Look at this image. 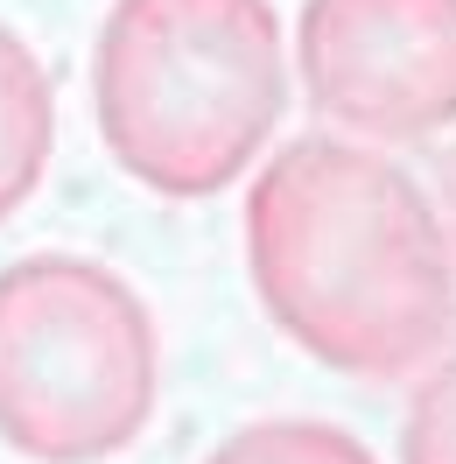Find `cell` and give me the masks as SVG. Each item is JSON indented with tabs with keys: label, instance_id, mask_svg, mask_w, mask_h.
<instances>
[{
	"label": "cell",
	"instance_id": "obj_2",
	"mask_svg": "<svg viewBox=\"0 0 456 464\" xmlns=\"http://www.w3.org/2000/svg\"><path fill=\"white\" fill-rule=\"evenodd\" d=\"M288 113L274 0H113L91 43V120L127 183L169 204L232 190Z\"/></svg>",
	"mask_w": 456,
	"mask_h": 464
},
{
	"label": "cell",
	"instance_id": "obj_3",
	"mask_svg": "<svg viewBox=\"0 0 456 464\" xmlns=\"http://www.w3.org/2000/svg\"><path fill=\"white\" fill-rule=\"evenodd\" d=\"M162 338L141 289L85 254L0 267V443L29 464H113L155 422Z\"/></svg>",
	"mask_w": 456,
	"mask_h": 464
},
{
	"label": "cell",
	"instance_id": "obj_7",
	"mask_svg": "<svg viewBox=\"0 0 456 464\" xmlns=\"http://www.w3.org/2000/svg\"><path fill=\"white\" fill-rule=\"evenodd\" d=\"M400 464H456V345L422 366L400 415Z\"/></svg>",
	"mask_w": 456,
	"mask_h": 464
},
{
	"label": "cell",
	"instance_id": "obj_1",
	"mask_svg": "<svg viewBox=\"0 0 456 464\" xmlns=\"http://www.w3.org/2000/svg\"><path fill=\"white\" fill-rule=\"evenodd\" d=\"M246 275L267 324L344 380H407L456 331V239L394 155L302 134L246 190Z\"/></svg>",
	"mask_w": 456,
	"mask_h": 464
},
{
	"label": "cell",
	"instance_id": "obj_4",
	"mask_svg": "<svg viewBox=\"0 0 456 464\" xmlns=\"http://www.w3.org/2000/svg\"><path fill=\"white\" fill-rule=\"evenodd\" d=\"M295 78L351 141H435L456 127V0H302Z\"/></svg>",
	"mask_w": 456,
	"mask_h": 464
},
{
	"label": "cell",
	"instance_id": "obj_5",
	"mask_svg": "<svg viewBox=\"0 0 456 464\" xmlns=\"http://www.w3.org/2000/svg\"><path fill=\"white\" fill-rule=\"evenodd\" d=\"M57 155V92L50 71L22 35L0 22V226L43 190V169Z\"/></svg>",
	"mask_w": 456,
	"mask_h": 464
},
{
	"label": "cell",
	"instance_id": "obj_6",
	"mask_svg": "<svg viewBox=\"0 0 456 464\" xmlns=\"http://www.w3.org/2000/svg\"><path fill=\"white\" fill-rule=\"evenodd\" d=\"M204 464H379L351 430L316 422V415H267L232 430Z\"/></svg>",
	"mask_w": 456,
	"mask_h": 464
}]
</instances>
